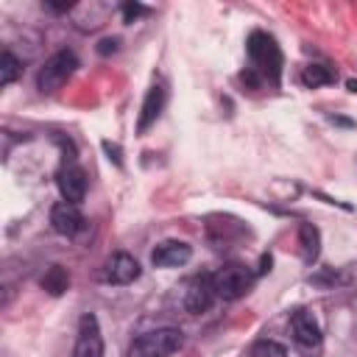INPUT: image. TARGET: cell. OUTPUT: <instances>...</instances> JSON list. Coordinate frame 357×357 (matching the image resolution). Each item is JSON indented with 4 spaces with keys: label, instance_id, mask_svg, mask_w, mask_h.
Instances as JSON below:
<instances>
[{
    "label": "cell",
    "instance_id": "obj_5",
    "mask_svg": "<svg viewBox=\"0 0 357 357\" xmlns=\"http://www.w3.org/2000/svg\"><path fill=\"white\" fill-rule=\"evenodd\" d=\"M56 187H59V192H61V198L67 204L78 206L84 201V195H86V173H84V167L75 165L73 159L64 162L59 167V173H56Z\"/></svg>",
    "mask_w": 357,
    "mask_h": 357
},
{
    "label": "cell",
    "instance_id": "obj_9",
    "mask_svg": "<svg viewBox=\"0 0 357 357\" xmlns=\"http://www.w3.org/2000/svg\"><path fill=\"white\" fill-rule=\"evenodd\" d=\"M84 215H81V209L75 206V204H67V201H61V204H56L53 209H50V226H53V231L56 234H61V237H75L81 229H84Z\"/></svg>",
    "mask_w": 357,
    "mask_h": 357
},
{
    "label": "cell",
    "instance_id": "obj_4",
    "mask_svg": "<svg viewBox=\"0 0 357 357\" xmlns=\"http://www.w3.org/2000/svg\"><path fill=\"white\" fill-rule=\"evenodd\" d=\"M212 282H215V293L223 301H237V298H243L251 290L254 273L245 265H240V262H229L218 273H212Z\"/></svg>",
    "mask_w": 357,
    "mask_h": 357
},
{
    "label": "cell",
    "instance_id": "obj_15",
    "mask_svg": "<svg viewBox=\"0 0 357 357\" xmlns=\"http://www.w3.org/2000/svg\"><path fill=\"white\" fill-rule=\"evenodd\" d=\"M20 73H22V64H20V59H17L11 50H3V53H0V84H3V86L14 84Z\"/></svg>",
    "mask_w": 357,
    "mask_h": 357
},
{
    "label": "cell",
    "instance_id": "obj_20",
    "mask_svg": "<svg viewBox=\"0 0 357 357\" xmlns=\"http://www.w3.org/2000/svg\"><path fill=\"white\" fill-rule=\"evenodd\" d=\"M117 47H120V39H117V36H106V39L98 42V53H100V56H109V53H114Z\"/></svg>",
    "mask_w": 357,
    "mask_h": 357
},
{
    "label": "cell",
    "instance_id": "obj_7",
    "mask_svg": "<svg viewBox=\"0 0 357 357\" xmlns=\"http://www.w3.org/2000/svg\"><path fill=\"white\" fill-rule=\"evenodd\" d=\"M73 357H103V337H100L98 318L92 312H86L78 321V337H75Z\"/></svg>",
    "mask_w": 357,
    "mask_h": 357
},
{
    "label": "cell",
    "instance_id": "obj_11",
    "mask_svg": "<svg viewBox=\"0 0 357 357\" xmlns=\"http://www.w3.org/2000/svg\"><path fill=\"white\" fill-rule=\"evenodd\" d=\"M290 329H293L296 343L304 346V349H312V346L321 343V326H318L315 315L307 312V310H296V312H293V318H290Z\"/></svg>",
    "mask_w": 357,
    "mask_h": 357
},
{
    "label": "cell",
    "instance_id": "obj_8",
    "mask_svg": "<svg viewBox=\"0 0 357 357\" xmlns=\"http://www.w3.org/2000/svg\"><path fill=\"white\" fill-rule=\"evenodd\" d=\"M137 276H139V262L126 251L112 254L103 265V282L109 284H131Z\"/></svg>",
    "mask_w": 357,
    "mask_h": 357
},
{
    "label": "cell",
    "instance_id": "obj_10",
    "mask_svg": "<svg viewBox=\"0 0 357 357\" xmlns=\"http://www.w3.org/2000/svg\"><path fill=\"white\" fill-rule=\"evenodd\" d=\"M190 257H192V248L184 240H165L151 251V262L156 268H178L190 262Z\"/></svg>",
    "mask_w": 357,
    "mask_h": 357
},
{
    "label": "cell",
    "instance_id": "obj_25",
    "mask_svg": "<svg viewBox=\"0 0 357 357\" xmlns=\"http://www.w3.org/2000/svg\"><path fill=\"white\" fill-rule=\"evenodd\" d=\"M346 86H349L351 92H357V81H354V78H351V81H346Z\"/></svg>",
    "mask_w": 357,
    "mask_h": 357
},
{
    "label": "cell",
    "instance_id": "obj_2",
    "mask_svg": "<svg viewBox=\"0 0 357 357\" xmlns=\"http://www.w3.org/2000/svg\"><path fill=\"white\" fill-rule=\"evenodd\" d=\"M248 56L254 61V70L259 75H265L271 84H279L282 75V50L276 45L273 36H268L265 31H254L248 36Z\"/></svg>",
    "mask_w": 357,
    "mask_h": 357
},
{
    "label": "cell",
    "instance_id": "obj_6",
    "mask_svg": "<svg viewBox=\"0 0 357 357\" xmlns=\"http://www.w3.org/2000/svg\"><path fill=\"white\" fill-rule=\"evenodd\" d=\"M215 282H212V276L209 273H198V276H192L190 282H187V290H184V307H187V312H192V315H201V312H206L212 304H215Z\"/></svg>",
    "mask_w": 357,
    "mask_h": 357
},
{
    "label": "cell",
    "instance_id": "obj_1",
    "mask_svg": "<svg viewBox=\"0 0 357 357\" xmlns=\"http://www.w3.org/2000/svg\"><path fill=\"white\" fill-rule=\"evenodd\" d=\"M181 343H184V335L173 326L151 329V332H142L131 340L128 357H170L173 351L181 349Z\"/></svg>",
    "mask_w": 357,
    "mask_h": 357
},
{
    "label": "cell",
    "instance_id": "obj_23",
    "mask_svg": "<svg viewBox=\"0 0 357 357\" xmlns=\"http://www.w3.org/2000/svg\"><path fill=\"white\" fill-rule=\"evenodd\" d=\"M271 254H262V268H259V273H265V271H271Z\"/></svg>",
    "mask_w": 357,
    "mask_h": 357
},
{
    "label": "cell",
    "instance_id": "obj_17",
    "mask_svg": "<svg viewBox=\"0 0 357 357\" xmlns=\"http://www.w3.org/2000/svg\"><path fill=\"white\" fill-rule=\"evenodd\" d=\"M251 357H287V351L276 340H257L251 349Z\"/></svg>",
    "mask_w": 357,
    "mask_h": 357
},
{
    "label": "cell",
    "instance_id": "obj_14",
    "mask_svg": "<svg viewBox=\"0 0 357 357\" xmlns=\"http://www.w3.org/2000/svg\"><path fill=\"white\" fill-rule=\"evenodd\" d=\"M42 290H47L50 296H61L67 287H70V273L61 268V265H50L47 271H45V276H42Z\"/></svg>",
    "mask_w": 357,
    "mask_h": 357
},
{
    "label": "cell",
    "instance_id": "obj_12",
    "mask_svg": "<svg viewBox=\"0 0 357 357\" xmlns=\"http://www.w3.org/2000/svg\"><path fill=\"white\" fill-rule=\"evenodd\" d=\"M165 100H167V92L162 84H153L148 92H145V100H142V109H139V120H137V131L145 134L162 114L165 109Z\"/></svg>",
    "mask_w": 357,
    "mask_h": 357
},
{
    "label": "cell",
    "instance_id": "obj_3",
    "mask_svg": "<svg viewBox=\"0 0 357 357\" xmlns=\"http://www.w3.org/2000/svg\"><path fill=\"white\" fill-rule=\"evenodd\" d=\"M75 67H78V59H75L73 50H59V53H53V56L39 67V73H36V89H39L42 95H53L56 89H61V86L70 81V75L75 73Z\"/></svg>",
    "mask_w": 357,
    "mask_h": 357
},
{
    "label": "cell",
    "instance_id": "obj_24",
    "mask_svg": "<svg viewBox=\"0 0 357 357\" xmlns=\"http://www.w3.org/2000/svg\"><path fill=\"white\" fill-rule=\"evenodd\" d=\"M332 123H337V126H351V120H346V117H329Z\"/></svg>",
    "mask_w": 357,
    "mask_h": 357
},
{
    "label": "cell",
    "instance_id": "obj_21",
    "mask_svg": "<svg viewBox=\"0 0 357 357\" xmlns=\"http://www.w3.org/2000/svg\"><path fill=\"white\" fill-rule=\"evenodd\" d=\"M103 151L109 153V159H114V165H123V156H120V148H117L114 142H109V139H106V142H103Z\"/></svg>",
    "mask_w": 357,
    "mask_h": 357
},
{
    "label": "cell",
    "instance_id": "obj_22",
    "mask_svg": "<svg viewBox=\"0 0 357 357\" xmlns=\"http://www.w3.org/2000/svg\"><path fill=\"white\" fill-rule=\"evenodd\" d=\"M50 11H67V8H73V3H45Z\"/></svg>",
    "mask_w": 357,
    "mask_h": 357
},
{
    "label": "cell",
    "instance_id": "obj_16",
    "mask_svg": "<svg viewBox=\"0 0 357 357\" xmlns=\"http://www.w3.org/2000/svg\"><path fill=\"white\" fill-rule=\"evenodd\" d=\"M301 81H304V86H324V84L335 81V73L324 64H307L301 73Z\"/></svg>",
    "mask_w": 357,
    "mask_h": 357
},
{
    "label": "cell",
    "instance_id": "obj_18",
    "mask_svg": "<svg viewBox=\"0 0 357 357\" xmlns=\"http://www.w3.org/2000/svg\"><path fill=\"white\" fill-rule=\"evenodd\" d=\"M310 282H312V284H321V287H335V284H343V282H346V276H340L337 271L326 268V271H321V273L310 276Z\"/></svg>",
    "mask_w": 357,
    "mask_h": 357
},
{
    "label": "cell",
    "instance_id": "obj_19",
    "mask_svg": "<svg viewBox=\"0 0 357 357\" xmlns=\"http://www.w3.org/2000/svg\"><path fill=\"white\" fill-rule=\"evenodd\" d=\"M142 14H148V8L139 6V3H126V6H123V20H126V22H134V20L142 17Z\"/></svg>",
    "mask_w": 357,
    "mask_h": 357
},
{
    "label": "cell",
    "instance_id": "obj_13",
    "mask_svg": "<svg viewBox=\"0 0 357 357\" xmlns=\"http://www.w3.org/2000/svg\"><path fill=\"white\" fill-rule=\"evenodd\" d=\"M298 245H301V257L307 265H312L318 259V251H321V231L312 226V223H301L298 226Z\"/></svg>",
    "mask_w": 357,
    "mask_h": 357
}]
</instances>
